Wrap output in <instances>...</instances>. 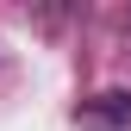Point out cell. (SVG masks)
Instances as JSON below:
<instances>
[{"instance_id":"6da1fadb","label":"cell","mask_w":131,"mask_h":131,"mask_svg":"<svg viewBox=\"0 0 131 131\" xmlns=\"http://www.w3.org/2000/svg\"><path fill=\"white\" fill-rule=\"evenodd\" d=\"M88 112H94V119H131V94H100Z\"/></svg>"}]
</instances>
